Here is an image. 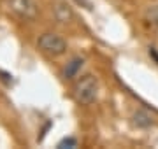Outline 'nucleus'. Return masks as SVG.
Segmentation results:
<instances>
[{"instance_id":"39448f33","label":"nucleus","mask_w":158,"mask_h":149,"mask_svg":"<svg viewBox=\"0 0 158 149\" xmlns=\"http://www.w3.org/2000/svg\"><path fill=\"white\" fill-rule=\"evenodd\" d=\"M55 16H56V19L60 23H67L69 19H72V11L65 4H58L55 7Z\"/></svg>"},{"instance_id":"6e6552de","label":"nucleus","mask_w":158,"mask_h":149,"mask_svg":"<svg viewBox=\"0 0 158 149\" xmlns=\"http://www.w3.org/2000/svg\"><path fill=\"white\" fill-rule=\"evenodd\" d=\"M58 147H77V140L72 137L69 139H63V140H60L58 142Z\"/></svg>"},{"instance_id":"7ed1b4c3","label":"nucleus","mask_w":158,"mask_h":149,"mask_svg":"<svg viewBox=\"0 0 158 149\" xmlns=\"http://www.w3.org/2000/svg\"><path fill=\"white\" fill-rule=\"evenodd\" d=\"M11 9L23 19H34L37 16L35 0H11Z\"/></svg>"},{"instance_id":"20e7f679","label":"nucleus","mask_w":158,"mask_h":149,"mask_svg":"<svg viewBox=\"0 0 158 149\" xmlns=\"http://www.w3.org/2000/svg\"><path fill=\"white\" fill-rule=\"evenodd\" d=\"M83 63H85V60H83L81 56H74L72 60L63 67L62 75L65 77V79H74V77L79 74V70L83 69Z\"/></svg>"},{"instance_id":"423d86ee","label":"nucleus","mask_w":158,"mask_h":149,"mask_svg":"<svg viewBox=\"0 0 158 149\" xmlns=\"http://www.w3.org/2000/svg\"><path fill=\"white\" fill-rule=\"evenodd\" d=\"M146 19L149 21V23L153 25V26H156L158 28V6H153V7H149L146 11Z\"/></svg>"},{"instance_id":"0eeeda50","label":"nucleus","mask_w":158,"mask_h":149,"mask_svg":"<svg viewBox=\"0 0 158 149\" xmlns=\"http://www.w3.org/2000/svg\"><path fill=\"white\" fill-rule=\"evenodd\" d=\"M135 125H139V126H149V125H151V119H149L146 114L137 112V114H135Z\"/></svg>"},{"instance_id":"f257e3e1","label":"nucleus","mask_w":158,"mask_h":149,"mask_svg":"<svg viewBox=\"0 0 158 149\" xmlns=\"http://www.w3.org/2000/svg\"><path fill=\"white\" fill-rule=\"evenodd\" d=\"M97 91H98V81L93 75H83L74 86V98L81 105H90L95 102Z\"/></svg>"},{"instance_id":"f03ea898","label":"nucleus","mask_w":158,"mask_h":149,"mask_svg":"<svg viewBox=\"0 0 158 149\" xmlns=\"http://www.w3.org/2000/svg\"><path fill=\"white\" fill-rule=\"evenodd\" d=\"M37 46L42 53L51 56H60L67 51V42L56 34H42L37 40Z\"/></svg>"}]
</instances>
